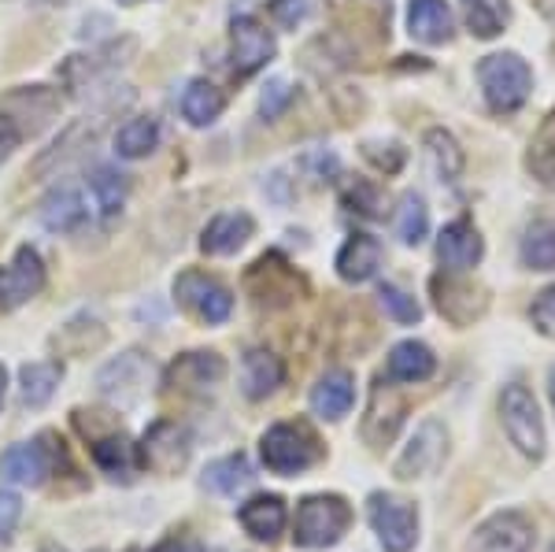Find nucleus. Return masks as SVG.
Wrapping results in <instances>:
<instances>
[{
	"label": "nucleus",
	"instance_id": "nucleus-20",
	"mask_svg": "<svg viewBox=\"0 0 555 552\" xmlns=\"http://www.w3.org/2000/svg\"><path fill=\"white\" fill-rule=\"evenodd\" d=\"M408 30L423 44H444L452 41V12L444 0H408Z\"/></svg>",
	"mask_w": 555,
	"mask_h": 552
},
{
	"label": "nucleus",
	"instance_id": "nucleus-4",
	"mask_svg": "<svg viewBox=\"0 0 555 552\" xmlns=\"http://www.w3.org/2000/svg\"><path fill=\"white\" fill-rule=\"evenodd\" d=\"M500 420H504L507 438L526 460H541L544 457V423L541 412H537V400L526 386H504L500 394Z\"/></svg>",
	"mask_w": 555,
	"mask_h": 552
},
{
	"label": "nucleus",
	"instance_id": "nucleus-24",
	"mask_svg": "<svg viewBox=\"0 0 555 552\" xmlns=\"http://www.w3.org/2000/svg\"><path fill=\"white\" fill-rule=\"evenodd\" d=\"M434 293H437V311L444 319H452L455 326H467L470 319H478L486 311V297L474 286H467V282L434 279Z\"/></svg>",
	"mask_w": 555,
	"mask_h": 552
},
{
	"label": "nucleus",
	"instance_id": "nucleus-36",
	"mask_svg": "<svg viewBox=\"0 0 555 552\" xmlns=\"http://www.w3.org/2000/svg\"><path fill=\"white\" fill-rule=\"evenodd\" d=\"M526 167L533 171V178H541L544 185L555 182V112L537 127L533 141H530V156H526Z\"/></svg>",
	"mask_w": 555,
	"mask_h": 552
},
{
	"label": "nucleus",
	"instance_id": "nucleus-33",
	"mask_svg": "<svg viewBox=\"0 0 555 552\" xmlns=\"http://www.w3.org/2000/svg\"><path fill=\"white\" fill-rule=\"evenodd\" d=\"M253 478L256 475H253V467H248L245 452H234V457L215 460V464H208V471H204V486L215 489V493H222V497H234L237 489H245Z\"/></svg>",
	"mask_w": 555,
	"mask_h": 552
},
{
	"label": "nucleus",
	"instance_id": "nucleus-14",
	"mask_svg": "<svg viewBox=\"0 0 555 552\" xmlns=\"http://www.w3.org/2000/svg\"><path fill=\"white\" fill-rule=\"evenodd\" d=\"M245 286L256 297V305H289L300 290V279L282 256H259L253 264V271L245 274Z\"/></svg>",
	"mask_w": 555,
	"mask_h": 552
},
{
	"label": "nucleus",
	"instance_id": "nucleus-5",
	"mask_svg": "<svg viewBox=\"0 0 555 552\" xmlns=\"http://www.w3.org/2000/svg\"><path fill=\"white\" fill-rule=\"evenodd\" d=\"M366 519L378 534L385 552H411L418 541V512L415 504L397 493H371L366 501Z\"/></svg>",
	"mask_w": 555,
	"mask_h": 552
},
{
	"label": "nucleus",
	"instance_id": "nucleus-35",
	"mask_svg": "<svg viewBox=\"0 0 555 552\" xmlns=\"http://www.w3.org/2000/svg\"><path fill=\"white\" fill-rule=\"evenodd\" d=\"M89 190H93V201H96V208H101V216L112 219L115 211H122V204H127L130 182H127V175L115 171V167H96V171L89 175Z\"/></svg>",
	"mask_w": 555,
	"mask_h": 552
},
{
	"label": "nucleus",
	"instance_id": "nucleus-32",
	"mask_svg": "<svg viewBox=\"0 0 555 552\" xmlns=\"http://www.w3.org/2000/svg\"><path fill=\"white\" fill-rule=\"evenodd\" d=\"M60 378H64V368L56 360H38V363H26L20 371V382H23V400L30 408H41L49 405L52 394H56Z\"/></svg>",
	"mask_w": 555,
	"mask_h": 552
},
{
	"label": "nucleus",
	"instance_id": "nucleus-13",
	"mask_svg": "<svg viewBox=\"0 0 555 552\" xmlns=\"http://www.w3.org/2000/svg\"><path fill=\"white\" fill-rule=\"evenodd\" d=\"M474 552H530L533 549V523L522 512H496L474 530Z\"/></svg>",
	"mask_w": 555,
	"mask_h": 552
},
{
	"label": "nucleus",
	"instance_id": "nucleus-50",
	"mask_svg": "<svg viewBox=\"0 0 555 552\" xmlns=\"http://www.w3.org/2000/svg\"><path fill=\"white\" fill-rule=\"evenodd\" d=\"M44 552H64V549H44Z\"/></svg>",
	"mask_w": 555,
	"mask_h": 552
},
{
	"label": "nucleus",
	"instance_id": "nucleus-41",
	"mask_svg": "<svg viewBox=\"0 0 555 552\" xmlns=\"http://www.w3.org/2000/svg\"><path fill=\"white\" fill-rule=\"evenodd\" d=\"M530 319H533V326L544 337H555V286L537 293V300H533V308H530Z\"/></svg>",
	"mask_w": 555,
	"mask_h": 552
},
{
	"label": "nucleus",
	"instance_id": "nucleus-19",
	"mask_svg": "<svg viewBox=\"0 0 555 552\" xmlns=\"http://www.w3.org/2000/svg\"><path fill=\"white\" fill-rule=\"evenodd\" d=\"M285 382V363L278 360L271 349H248L241 360V394L248 400L271 397Z\"/></svg>",
	"mask_w": 555,
	"mask_h": 552
},
{
	"label": "nucleus",
	"instance_id": "nucleus-28",
	"mask_svg": "<svg viewBox=\"0 0 555 552\" xmlns=\"http://www.w3.org/2000/svg\"><path fill=\"white\" fill-rule=\"evenodd\" d=\"M222 108H227V97H222V89L211 86L208 78H193V82L182 89V115L190 127H211L222 115Z\"/></svg>",
	"mask_w": 555,
	"mask_h": 552
},
{
	"label": "nucleus",
	"instance_id": "nucleus-2",
	"mask_svg": "<svg viewBox=\"0 0 555 552\" xmlns=\"http://www.w3.org/2000/svg\"><path fill=\"white\" fill-rule=\"evenodd\" d=\"M478 82L486 93L489 108L500 115H512L526 104L533 89V70L518 52H492L478 64Z\"/></svg>",
	"mask_w": 555,
	"mask_h": 552
},
{
	"label": "nucleus",
	"instance_id": "nucleus-31",
	"mask_svg": "<svg viewBox=\"0 0 555 552\" xmlns=\"http://www.w3.org/2000/svg\"><path fill=\"white\" fill-rule=\"evenodd\" d=\"M159 145V123L149 119V115H138V119L122 123L119 133H115V153L122 159H141L149 153H156Z\"/></svg>",
	"mask_w": 555,
	"mask_h": 552
},
{
	"label": "nucleus",
	"instance_id": "nucleus-39",
	"mask_svg": "<svg viewBox=\"0 0 555 552\" xmlns=\"http://www.w3.org/2000/svg\"><path fill=\"white\" fill-rule=\"evenodd\" d=\"M293 86L285 82V78H271V82L263 86V97H259V112H263V119H278L285 108L293 104Z\"/></svg>",
	"mask_w": 555,
	"mask_h": 552
},
{
	"label": "nucleus",
	"instance_id": "nucleus-6",
	"mask_svg": "<svg viewBox=\"0 0 555 552\" xmlns=\"http://www.w3.org/2000/svg\"><path fill=\"white\" fill-rule=\"evenodd\" d=\"M152 378H156V368L145 352H122L115 356L112 363H104L101 375H96V389H101L104 400H112L115 408H133L141 397L152 389Z\"/></svg>",
	"mask_w": 555,
	"mask_h": 552
},
{
	"label": "nucleus",
	"instance_id": "nucleus-25",
	"mask_svg": "<svg viewBox=\"0 0 555 552\" xmlns=\"http://www.w3.org/2000/svg\"><path fill=\"white\" fill-rule=\"evenodd\" d=\"M89 452H93L96 467L104 471L115 483H130L133 471H138V445H130L127 434H107V438L89 441Z\"/></svg>",
	"mask_w": 555,
	"mask_h": 552
},
{
	"label": "nucleus",
	"instance_id": "nucleus-11",
	"mask_svg": "<svg viewBox=\"0 0 555 552\" xmlns=\"http://www.w3.org/2000/svg\"><path fill=\"white\" fill-rule=\"evenodd\" d=\"M44 290V264L38 248L20 245L12 264L0 267V311H15Z\"/></svg>",
	"mask_w": 555,
	"mask_h": 552
},
{
	"label": "nucleus",
	"instance_id": "nucleus-27",
	"mask_svg": "<svg viewBox=\"0 0 555 552\" xmlns=\"http://www.w3.org/2000/svg\"><path fill=\"white\" fill-rule=\"evenodd\" d=\"M404 415H408V405H404V397H397V389H392V386H389V394H385V412H382L378 400L371 397V405H366V415H363V438H366V445H374V449L389 445L392 438H397Z\"/></svg>",
	"mask_w": 555,
	"mask_h": 552
},
{
	"label": "nucleus",
	"instance_id": "nucleus-49",
	"mask_svg": "<svg viewBox=\"0 0 555 552\" xmlns=\"http://www.w3.org/2000/svg\"><path fill=\"white\" fill-rule=\"evenodd\" d=\"M122 4H141V0H122Z\"/></svg>",
	"mask_w": 555,
	"mask_h": 552
},
{
	"label": "nucleus",
	"instance_id": "nucleus-37",
	"mask_svg": "<svg viewBox=\"0 0 555 552\" xmlns=\"http://www.w3.org/2000/svg\"><path fill=\"white\" fill-rule=\"evenodd\" d=\"M429 234V211L418 193H404L397 208V238L404 245H418Z\"/></svg>",
	"mask_w": 555,
	"mask_h": 552
},
{
	"label": "nucleus",
	"instance_id": "nucleus-18",
	"mask_svg": "<svg viewBox=\"0 0 555 552\" xmlns=\"http://www.w3.org/2000/svg\"><path fill=\"white\" fill-rule=\"evenodd\" d=\"M256 222L248 211H222L215 216L201 234V248L208 256H234L237 248H245V242L253 238Z\"/></svg>",
	"mask_w": 555,
	"mask_h": 552
},
{
	"label": "nucleus",
	"instance_id": "nucleus-15",
	"mask_svg": "<svg viewBox=\"0 0 555 552\" xmlns=\"http://www.w3.org/2000/svg\"><path fill=\"white\" fill-rule=\"evenodd\" d=\"M481 253H486V242H481L478 227H474L470 219L449 222V227L441 230V238H437V260H441L444 271H452V274L478 267Z\"/></svg>",
	"mask_w": 555,
	"mask_h": 552
},
{
	"label": "nucleus",
	"instance_id": "nucleus-43",
	"mask_svg": "<svg viewBox=\"0 0 555 552\" xmlns=\"http://www.w3.org/2000/svg\"><path fill=\"white\" fill-rule=\"evenodd\" d=\"M348 211H360V216H378V190L371 182H356L352 190L345 193Z\"/></svg>",
	"mask_w": 555,
	"mask_h": 552
},
{
	"label": "nucleus",
	"instance_id": "nucleus-23",
	"mask_svg": "<svg viewBox=\"0 0 555 552\" xmlns=\"http://www.w3.org/2000/svg\"><path fill=\"white\" fill-rule=\"evenodd\" d=\"M378 267H382V245L371 234H352L341 245V253H337V274L345 282H352V286L371 282L378 274Z\"/></svg>",
	"mask_w": 555,
	"mask_h": 552
},
{
	"label": "nucleus",
	"instance_id": "nucleus-47",
	"mask_svg": "<svg viewBox=\"0 0 555 552\" xmlns=\"http://www.w3.org/2000/svg\"><path fill=\"white\" fill-rule=\"evenodd\" d=\"M548 397H552V408H555V363L548 368Z\"/></svg>",
	"mask_w": 555,
	"mask_h": 552
},
{
	"label": "nucleus",
	"instance_id": "nucleus-44",
	"mask_svg": "<svg viewBox=\"0 0 555 552\" xmlns=\"http://www.w3.org/2000/svg\"><path fill=\"white\" fill-rule=\"evenodd\" d=\"M20 141H23V130L15 127L8 115H0V164H4V159L12 156L15 149H20Z\"/></svg>",
	"mask_w": 555,
	"mask_h": 552
},
{
	"label": "nucleus",
	"instance_id": "nucleus-8",
	"mask_svg": "<svg viewBox=\"0 0 555 552\" xmlns=\"http://www.w3.org/2000/svg\"><path fill=\"white\" fill-rule=\"evenodd\" d=\"M175 297L182 308H190L196 319H204L208 326H219L230 319V311H234V297H230V290L222 286L219 279H211V274L204 271H182L175 279Z\"/></svg>",
	"mask_w": 555,
	"mask_h": 552
},
{
	"label": "nucleus",
	"instance_id": "nucleus-46",
	"mask_svg": "<svg viewBox=\"0 0 555 552\" xmlns=\"http://www.w3.org/2000/svg\"><path fill=\"white\" fill-rule=\"evenodd\" d=\"M152 552H204V545L196 538H167V541H159Z\"/></svg>",
	"mask_w": 555,
	"mask_h": 552
},
{
	"label": "nucleus",
	"instance_id": "nucleus-26",
	"mask_svg": "<svg viewBox=\"0 0 555 552\" xmlns=\"http://www.w3.org/2000/svg\"><path fill=\"white\" fill-rule=\"evenodd\" d=\"M437 371V356L423 342H400L385 360V378L389 382H426Z\"/></svg>",
	"mask_w": 555,
	"mask_h": 552
},
{
	"label": "nucleus",
	"instance_id": "nucleus-7",
	"mask_svg": "<svg viewBox=\"0 0 555 552\" xmlns=\"http://www.w3.org/2000/svg\"><path fill=\"white\" fill-rule=\"evenodd\" d=\"M193 438L185 426H178L171 420H159L145 431V438L138 445V464L156 471V475H178L190 464Z\"/></svg>",
	"mask_w": 555,
	"mask_h": 552
},
{
	"label": "nucleus",
	"instance_id": "nucleus-45",
	"mask_svg": "<svg viewBox=\"0 0 555 552\" xmlns=\"http://www.w3.org/2000/svg\"><path fill=\"white\" fill-rule=\"evenodd\" d=\"M363 156L374 159L382 171H400V164H404V149H397V145H389V153H378V145H366Z\"/></svg>",
	"mask_w": 555,
	"mask_h": 552
},
{
	"label": "nucleus",
	"instance_id": "nucleus-42",
	"mask_svg": "<svg viewBox=\"0 0 555 552\" xmlns=\"http://www.w3.org/2000/svg\"><path fill=\"white\" fill-rule=\"evenodd\" d=\"M20 519H23L20 493H12V489H0V541L12 538L15 527H20Z\"/></svg>",
	"mask_w": 555,
	"mask_h": 552
},
{
	"label": "nucleus",
	"instance_id": "nucleus-34",
	"mask_svg": "<svg viewBox=\"0 0 555 552\" xmlns=\"http://www.w3.org/2000/svg\"><path fill=\"white\" fill-rule=\"evenodd\" d=\"M530 271H555V219H537L518 248Z\"/></svg>",
	"mask_w": 555,
	"mask_h": 552
},
{
	"label": "nucleus",
	"instance_id": "nucleus-12",
	"mask_svg": "<svg viewBox=\"0 0 555 552\" xmlns=\"http://www.w3.org/2000/svg\"><path fill=\"white\" fill-rule=\"evenodd\" d=\"M274 56V34L267 30L263 23L253 20V15H241L230 26V60H234V70L241 78L256 75L259 67H267Z\"/></svg>",
	"mask_w": 555,
	"mask_h": 552
},
{
	"label": "nucleus",
	"instance_id": "nucleus-3",
	"mask_svg": "<svg viewBox=\"0 0 555 552\" xmlns=\"http://www.w3.org/2000/svg\"><path fill=\"white\" fill-rule=\"evenodd\" d=\"M259 452H263L267 471H274V475H282V478L304 475V471L315 467L322 457L315 434L300 423H274L271 431L263 434V441H259Z\"/></svg>",
	"mask_w": 555,
	"mask_h": 552
},
{
	"label": "nucleus",
	"instance_id": "nucleus-29",
	"mask_svg": "<svg viewBox=\"0 0 555 552\" xmlns=\"http://www.w3.org/2000/svg\"><path fill=\"white\" fill-rule=\"evenodd\" d=\"M463 20H467L474 38H496L504 34V26L512 23V4L507 0H460Z\"/></svg>",
	"mask_w": 555,
	"mask_h": 552
},
{
	"label": "nucleus",
	"instance_id": "nucleus-30",
	"mask_svg": "<svg viewBox=\"0 0 555 552\" xmlns=\"http://www.w3.org/2000/svg\"><path fill=\"white\" fill-rule=\"evenodd\" d=\"M426 159H429V171H434L441 182H455L463 175V149L460 141L452 138L449 130L434 127L426 133Z\"/></svg>",
	"mask_w": 555,
	"mask_h": 552
},
{
	"label": "nucleus",
	"instance_id": "nucleus-51",
	"mask_svg": "<svg viewBox=\"0 0 555 552\" xmlns=\"http://www.w3.org/2000/svg\"><path fill=\"white\" fill-rule=\"evenodd\" d=\"M548 552H555V545H552V549H548Z\"/></svg>",
	"mask_w": 555,
	"mask_h": 552
},
{
	"label": "nucleus",
	"instance_id": "nucleus-1",
	"mask_svg": "<svg viewBox=\"0 0 555 552\" xmlns=\"http://www.w3.org/2000/svg\"><path fill=\"white\" fill-rule=\"evenodd\" d=\"M352 527V509L337 493H315L297 504V523H293V541L300 549H334Z\"/></svg>",
	"mask_w": 555,
	"mask_h": 552
},
{
	"label": "nucleus",
	"instance_id": "nucleus-40",
	"mask_svg": "<svg viewBox=\"0 0 555 552\" xmlns=\"http://www.w3.org/2000/svg\"><path fill=\"white\" fill-rule=\"evenodd\" d=\"M267 12H271V20L282 26V30H297V26L308 20L311 0H271Z\"/></svg>",
	"mask_w": 555,
	"mask_h": 552
},
{
	"label": "nucleus",
	"instance_id": "nucleus-17",
	"mask_svg": "<svg viewBox=\"0 0 555 552\" xmlns=\"http://www.w3.org/2000/svg\"><path fill=\"white\" fill-rule=\"evenodd\" d=\"M352 405H356L352 371L334 368V371H326L315 386H311V412H315L319 420H330V423L345 420V415L352 412Z\"/></svg>",
	"mask_w": 555,
	"mask_h": 552
},
{
	"label": "nucleus",
	"instance_id": "nucleus-9",
	"mask_svg": "<svg viewBox=\"0 0 555 552\" xmlns=\"http://www.w3.org/2000/svg\"><path fill=\"white\" fill-rule=\"evenodd\" d=\"M444 457H449V431H444L437 420H423L415 431V438L404 445V452H400L397 464H392V475L426 478L444 464Z\"/></svg>",
	"mask_w": 555,
	"mask_h": 552
},
{
	"label": "nucleus",
	"instance_id": "nucleus-10",
	"mask_svg": "<svg viewBox=\"0 0 555 552\" xmlns=\"http://www.w3.org/2000/svg\"><path fill=\"white\" fill-rule=\"evenodd\" d=\"M52 441H56L52 434H41L38 441L12 445V449L0 457V475L15 486H41L44 478L52 475L56 457H64V449H56Z\"/></svg>",
	"mask_w": 555,
	"mask_h": 552
},
{
	"label": "nucleus",
	"instance_id": "nucleus-16",
	"mask_svg": "<svg viewBox=\"0 0 555 552\" xmlns=\"http://www.w3.org/2000/svg\"><path fill=\"white\" fill-rule=\"evenodd\" d=\"M222 378H227V360L219 352H185L167 371V386L182 389V394H204Z\"/></svg>",
	"mask_w": 555,
	"mask_h": 552
},
{
	"label": "nucleus",
	"instance_id": "nucleus-48",
	"mask_svg": "<svg viewBox=\"0 0 555 552\" xmlns=\"http://www.w3.org/2000/svg\"><path fill=\"white\" fill-rule=\"evenodd\" d=\"M4 394H8V375H4V368H0V405H4Z\"/></svg>",
	"mask_w": 555,
	"mask_h": 552
},
{
	"label": "nucleus",
	"instance_id": "nucleus-38",
	"mask_svg": "<svg viewBox=\"0 0 555 552\" xmlns=\"http://www.w3.org/2000/svg\"><path fill=\"white\" fill-rule=\"evenodd\" d=\"M378 305L385 308V316L392 319V323L400 326H411L423 319V308H418V300L411 297L408 290L392 286V282H385V286H378Z\"/></svg>",
	"mask_w": 555,
	"mask_h": 552
},
{
	"label": "nucleus",
	"instance_id": "nucleus-21",
	"mask_svg": "<svg viewBox=\"0 0 555 552\" xmlns=\"http://www.w3.org/2000/svg\"><path fill=\"white\" fill-rule=\"evenodd\" d=\"M38 216L44 222V230H52V234H75V230L86 227L89 208H86L82 193L70 190V185H60V190H52L49 197L41 201Z\"/></svg>",
	"mask_w": 555,
	"mask_h": 552
},
{
	"label": "nucleus",
	"instance_id": "nucleus-22",
	"mask_svg": "<svg viewBox=\"0 0 555 552\" xmlns=\"http://www.w3.org/2000/svg\"><path fill=\"white\" fill-rule=\"evenodd\" d=\"M237 519L256 541H267V545H271V541H278V534L285 530V519H289V515H285V501L278 493H259L253 501L241 504Z\"/></svg>",
	"mask_w": 555,
	"mask_h": 552
}]
</instances>
